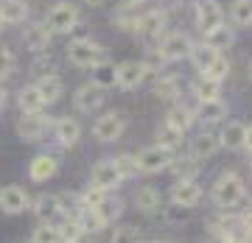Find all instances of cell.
<instances>
[{"label": "cell", "mask_w": 252, "mask_h": 243, "mask_svg": "<svg viewBox=\"0 0 252 243\" xmlns=\"http://www.w3.org/2000/svg\"><path fill=\"white\" fill-rule=\"evenodd\" d=\"M171 162H174V148H165V145H149V148H143L135 157L137 171H143V173H160Z\"/></svg>", "instance_id": "obj_3"}, {"label": "cell", "mask_w": 252, "mask_h": 243, "mask_svg": "<svg viewBox=\"0 0 252 243\" xmlns=\"http://www.w3.org/2000/svg\"><path fill=\"white\" fill-rule=\"evenodd\" d=\"M28 204H31V198H28V193L20 188V185H9V188L0 190V210H3V213L17 216V213H23Z\"/></svg>", "instance_id": "obj_12"}, {"label": "cell", "mask_w": 252, "mask_h": 243, "mask_svg": "<svg viewBox=\"0 0 252 243\" xmlns=\"http://www.w3.org/2000/svg\"><path fill=\"white\" fill-rule=\"evenodd\" d=\"M17 104H20V109H23V112H39V109L45 107V104H42V98H39V92H36V87H26V90H20Z\"/></svg>", "instance_id": "obj_31"}, {"label": "cell", "mask_w": 252, "mask_h": 243, "mask_svg": "<svg viewBox=\"0 0 252 243\" xmlns=\"http://www.w3.org/2000/svg\"><path fill=\"white\" fill-rule=\"evenodd\" d=\"M219 84H221V81H213V79H202L196 84V98L199 101H210V98H219Z\"/></svg>", "instance_id": "obj_34"}, {"label": "cell", "mask_w": 252, "mask_h": 243, "mask_svg": "<svg viewBox=\"0 0 252 243\" xmlns=\"http://www.w3.org/2000/svg\"><path fill=\"white\" fill-rule=\"evenodd\" d=\"M227 73H230V62H227L224 56L219 54V56H216V62H213V64H210V67L205 70V76H207V79H213V81H221Z\"/></svg>", "instance_id": "obj_36"}, {"label": "cell", "mask_w": 252, "mask_h": 243, "mask_svg": "<svg viewBox=\"0 0 252 243\" xmlns=\"http://www.w3.org/2000/svg\"><path fill=\"white\" fill-rule=\"evenodd\" d=\"M34 243H62V241H59V229H56V226H51V224L36 226Z\"/></svg>", "instance_id": "obj_38"}, {"label": "cell", "mask_w": 252, "mask_h": 243, "mask_svg": "<svg viewBox=\"0 0 252 243\" xmlns=\"http://www.w3.org/2000/svg\"><path fill=\"white\" fill-rule=\"evenodd\" d=\"M115 168H118V173L124 176V179H129V176H135L137 173V165H135V157H129V154H121V157H115Z\"/></svg>", "instance_id": "obj_37"}, {"label": "cell", "mask_w": 252, "mask_h": 243, "mask_svg": "<svg viewBox=\"0 0 252 243\" xmlns=\"http://www.w3.org/2000/svg\"><path fill=\"white\" fill-rule=\"evenodd\" d=\"M199 162L202 160H196V157H174V162L168 165V168H174V173H177V179H193L199 173Z\"/></svg>", "instance_id": "obj_27"}, {"label": "cell", "mask_w": 252, "mask_h": 243, "mask_svg": "<svg viewBox=\"0 0 252 243\" xmlns=\"http://www.w3.org/2000/svg\"><path fill=\"white\" fill-rule=\"evenodd\" d=\"M244 148H250V154H252V126L247 129V137H244Z\"/></svg>", "instance_id": "obj_45"}, {"label": "cell", "mask_w": 252, "mask_h": 243, "mask_svg": "<svg viewBox=\"0 0 252 243\" xmlns=\"http://www.w3.org/2000/svg\"><path fill=\"white\" fill-rule=\"evenodd\" d=\"M124 117L115 115V112H107V115H101L98 120H95V126H93V135L98 137L101 143H112V140H118V137L124 135Z\"/></svg>", "instance_id": "obj_9"}, {"label": "cell", "mask_w": 252, "mask_h": 243, "mask_svg": "<svg viewBox=\"0 0 252 243\" xmlns=\"http://www.w3.org/2000/svg\"><path fill=\"white\" fill-rule=\"evenodd\" d=\"M221 145L230 148V151H238L244 148V137H247V126H244L241 120H233V123H227V129L221 132Z\"/></svg>", "instance_id": "obj_23"}, {"label": "cell", "mask_w": 252, "mask_h": 243, "mask_svg": "<svg viewBox=\"0 0 252 243\" xmlns=\"http://www.w3.org/2000/svg\"><path fill=\"white\" fill-rule=\"evenodd\" d=\"M28 17V6L26 0H0V20L9 23H23Z\"/></svg>", "instance_id": "obj_22"}, {"label": "cell", "mask_w": 252, "mask_h": 243, "mask_svg": "<svg viewBox=\"0 0 252 243\" xmlns=\"http://www.w3.org/2000/svg\"><path fill=\"white\" fill-rule=\"evenodd\" d=\"M124 182V176L118 173V168H115V162L112 160H104V162H98L95 168H93V185L95 188H101V190H115L118 185Z\"/></svg>", "instance_id": "obj_14"}, {"label": "cell", "mask_w": 252, "mask_h": 243, "mask_svg": "<svg viewBox=\"0 0 252 243\" xmlns=\"http://www.w3.org/2000/svg\"><path fill=\"white\" fill-rule=\"evenodd\" d=\"M182 140L180 132H174L171 126H162L160 132H157V145H165V148H177Z\"/></svg>", "instance_id": "obj_39"}, {"label": "cell", "mask_w": 252, "mask_h": 243, "mask_svg": "<svg viewBox=\"0 0 252 243\" xmlns=\"http://www.w3.org/2000/svg\"><path fill=\"white\" fill-rule=\"evenodd\" d=\"M95 210H98V216L104 218V224H109V221H115L121 213H124V201L121 198H109V196H104L95 204Z\"/></svg>", "instance_id": "obj_29"}, {"label": "cell", "mask_w": 252, "mask_h": 243, "mask_svg": "<svg viewBox=\"0 0 252 243\" xmlns=\"http://www.w3.org/2000/svg\"><path fill=\"white\" fill-rule=\"evenodd\" d=\"M235 26H252V0H235L233 9H230Z\"/></svg>", "instance_id": "obj_33"}, {"label": "cell", "mask_w": 252, "mask_h": 243, "mask_svg": "<svg viewBox=\"0 0 252 243\" xmlns=\"http://www.w3.org/2000/svg\"><path fill=\"white\" fill-rule=\"evenodd\" d=\"M140 3H143V0H124L126 9H132V6H140Z\"/></svg>", "instance_id": "obj_47"}, {"label": "cell", "mask_w": 252, "mask_h": 243, "mask_svg": "<svg viewBox=\"0 0 252 243\" xmlns=\"http://www.w3.org/2000/svg\"><path fill=\"white\" fill-rule=\"evenodd\" d=\"M3 26H6V23H3V20H0V34H3Z\"/></svg>", "instance_id": "obj_50"}, {"label": "cell", "mask_w": 252, "mask_h": 243, "mask_svg": "<svg viewBox=\"0 0 252 243\" xmlns=\"http://www.w3.org/2000/svg\"><path fill=\"white\" fill-rule=\"evenodd\" d=\"M45 129H48V120L39 112H23L17 120V135L23 140H39L45 135Z\"/></svg>", "instance_id": "obj_13"}, {"label": "cell", "mask_w": 252, "mask_h": 243, "mask_svg": "<svg viewBox=\"0 0 252 243\" xmlns=\"http://www.w3.org/2000/svg\"><path fill=\"white\" fill-rule=\"evenodd\" d=\"M104 196H107V190H101V188H95V185H93V188L87 190V193H84L79 201H81V204H87V207H95V204H98Z\"/></svg>", "instance_id": "obj_42"}, {"label": "cell", "mask_w": 252, "mask_h": 243, "mask_svg": "<svg viewBox=\"0 0 252 243\" xmlns=\"http://www.w3.org/2000/svg\"><path fill=\"white\" fill-rule=\"evenodd\" d=\"M244 179L238 176V173H221L216 179V185H213V190H210V196H213V201H216L219 207H235L238 201L244 198Z\"/></svg>", "instance_id": "obj_2"}, {"label": "cell", "mask_w": 252, "mask_h": 243, "mask_svg": "<svg viewBox=\"0 0 252 243\" xmlns=\"http://www.w3.org/2000/svg\"><path fill=\"white\" fill-rule=\"evenodd\" d=\"M59 213H62V207H59V196H48L45 193V196H39L34 201V216L39 218L42 224H51Z\"/></svg>", "instance_id": "obj_19"}, {"label": "cell", "mask_w": 252, "mask_h": 243, "mask_svg": "<svg viewBox=\"0 0 252 243\" xmlns=\"http://www.w3.org/2000/svg\"><path fill=\"white\" fill-rule=\"evenodd\" d=\"M76 221H79L81 232H101L104 229V218L98 216V210L95 207H87V204H79V216H76Z\"/></svg>", "instance_id": "obj_24"}, {"label": "cell", "mask_w": 252, "mask_h": 243, "mask_svg": "<svg viewBox=\"0 0 252 243\" xmlns=\"http://www.w3.org/2000/svg\"><path fill=\"white\" fill-rule=\"evenodd\" d=\"M190 39L188 34H182V31H174V34H168L165 39L160 42V48H157V54H160L162 62H177V59H182V56L190 54Z\"/></svg>", "instance_id": "obj_7"}, {"label": "cell", "mask_w": 252, "mask_h": 243, "mask_svg": "<svg viewBox=\"0 0 252 243\" xmlns=\"http://www.w3.org/2000/svg\"><path fill=\"white\" fill-rule=\"evenodd\" d=\"M54 135H56V140H59V145H64V148L76 145L79 143V137H81L79 120H76V117H62V120H56Z\"/></svg>", "instance_id": "obj_17"}, {"label": "cell", "mask_w": 252, "mask_h": 243, "mask_svg": "<svg viewBox=\"0 0 252 243\" xmlns=\"http://www.w3.org/2000/svg\"><path fill=\"white\" fill-rule=\"evenodd\" d=\"M205 42L210 48H216V51H221V48H230L233 45V31L221 23L219 28H213V31H207L205 34Z\"/></svg>", "instance_id": "obj_28"}, {"label": "cell", "mask_w": 252, "mask_h": 243, "mask_svg": "<svg viewBox=\"0 0 252 243\" xmlns=\"http://www.w3.org/2000/svg\"><path fill=\"white\" fill-rule=\"evenodd\" d=\"M87 3H90V6H104L107 0H87Z\"/></svg>", "instance_id": "obj_49"}, {"label": "cell", "mask_w": 252, "mask_h": 243, "mask_svg": "<svg viewBox=\"0 0 252 243\" xmlns=\"http://www.w3.org/2000/svg\"><path fill=\"white\" fill-rule=\"evenodd\" d=\"M51 28L45 26V23H31V26H26V34H23V42H26L28 51H45L48 45H51Z\"/></svg>", "instance_id": "obj_15"}, {"label": "cell", "mask_w": 252, "mask_h": 243, "mask_svg": "<svg viewBox=\"0 0 252 243\" xmlns=\"http://www.w3.org/2000/svg\"><path fill=\"white\" fill-rule=\"evenodd\" d=\"M190 123H193V112H190L188 107H177L168 112V117H165V126H171L174 132H180V135H185L190 129Z\"/></svg>", "instance_id": "obj_25"}, {"label": "cell", "mask_w": 252, "mask_h": 243, "mask_svg": "<svg viewBox=\"0 0 252 243\" xmlns=\"http://www.w3.org/2000/svg\"><path fill=\"white\" fill-rule=\"evenodd\" d=\"M162 28H165V14H162V11H146L143 17H135L132 31H135L143 42H157L160 34H162Z\"/></svg>", "instance_id": "obj_6"}, {"label": "cell", "mask_w": 252, "mask_h": 243, "mask_svg": "<svg viewBox=\"0 0 252 243\" xmlns=\"http://www.w3.org/2000/svg\"><path fill=\"white\" fill-rule=\"evenodd\" d=\"M64 243H90V241H87V238H84V232H81L79 238H73V241H64Z\"/></svg>", "instance_id": "obj_46"}, {"label": "cell", "mask_w": 252, "mask_h": 243, "mask_svg": "<svg viewBox=\"0 0 252 243\" xmlns=\"http://www.w3.org/2000/svg\"><path fill=\"white\" fill-rule=\"evenodd\" d=\"M241 226H244V232H252V207H250V210H244V216H241Z\"/></svg>", "instance_id": "obj_43"}, {"label": "cell", "mask_w": 252, "mask_h": 243, "mask_svg": "<svg viewBox=\"0 0 252 243\" xmlns=\"http://www.w3.org/2000/svg\"><path fill=\"white\" fill-rule=\"evenodd\" d=\"M196 23L207 34V31H213V28H219L224 23V11H221V6H219L216 0H199L196 3Z\"/></svg>", "instance_id": "obj_11"}, {"label": "cell", "mask_w": 252, "mask_h": 243, "mask_svg": "<svg viewBox=\"0 0 252 243\" xmlns=\"http://www.w3.org/2000/svg\"><path fill=\"white\" fill-rule=\"evenodd\" d=\"M67 59H70L76 67H84V70H93V67H101L107 62V51L93 42V39H76L67 45Z\"/></svg>", "instance_id": "obj_1"}, {"label": "cell", "mask_w": 252, "mask_h": 243, "mask_svg": "<svg viewBox=\"0 0 252 243\" xmlns=\"http://www.w3.org/2000/svg\"><path fill=\"white\" fill-rule=\"evenodd\" d=\"M112 243H140V229L137 226H118L112 235Z\"/></svg>", "instance_id": "obj_35"}, {"label": "cell", "mask_w": 252, "mask_h": 243, "mask_svg": "<svg viewBox=\"0 0 252 243\" xmlns=\"http://www.w3.org/2000/svg\"><path fill=\"white\" fill-rule=\"evenodd\" d=\"M11 70H14V54L6 51V48H0V79L11 76Z\"/></svg>", "instance_id": "obj_41"}, {"label": "cell", "mask_w": 252, "mask_h": 243, "mask_svg": "<svg viewBox=\"0 0 252 243\" xmlns=\"http://www.w3.org/2000/svg\"><path fill=\"white\" fill-rule=\"evenodd\" d=\"M79 23V9L73 3H56L48 9V17H45V26L54 31V34H70L73 28Z\"/></svg>", "instance_id": "obj_4"}, {"label": "cell", "mask_w": 252, "mask_h": 243, "mask_svg": "<svg viewBox=\"0 0 252 243\" xmlns=\"http://www.w3.org/2000/svg\"><path fill=\"white\" fill-rule=\"evenodd\" d=\"M190 62H193V67H196V70H202L205 73L207 67H210V64L216 62V56H219V51L216 48H210L205 42V45H196V48H190Z\"/></svg>", "instance_id": "obj_26"}, {"label": "cell", "mask_w": 252, "mask_h": 243, "mask_svg": "<svg viewBox=\"0 0 252 243\" xmlns=\"http://www.w3.org/2000/svg\"><path fill=\"white\" fill-rule=\"evenodd\" d=\"M56 160L51 157V154H39V157H34V162H31V168H28V173H31V179L34 182H45L51 179L56 173Z\"/></svg>", "instance_id": "obj_20"}, {"label": "cell", "mask_w": 252, "mask_h": 243, "mask_svg": "<svg viewBox=\"0 0 252 243\" xmlns=\"http://www.w3.org/2000/svg\"><path fill=\"white\" fill-rule=\"evenodd\" d=\"M154 95L162 101H171L180 95V79L177 76H165V79H160L157 84H154Z\"/></svg>", "instance_id": "obj_30"}, {"label": "cell", "mask_w": 252, "mask_h": 243, "mask_svg": "<svg viewBox=\"0 0 252 243\" xmlns=\"http://www.w3.org/2000/svg\"><path fill=\"white\" fill-rule=\"evenodd\" d=\"M36 92H39V98H42V104H56V101L62 98V90H64V84L59 76H54V73H45L42 79L34 84Z\"/></svg>", "instance_id": "obj_16"}, {"label": "cell", "mask_w": 252, "mask_h": 243, "mask_svg": "<svg viewBox=\"0 0 252 243\" xmlns=\"http://www.w3.org/2000/svg\"><path fill=\"white\" fill-rule=\"evenodd\" d=\"M221 243H250L247 238H241V235H230V238H224Z\"/></svg>", "instance_id": "obj_44"}, {"label": "cell", "mask_w": 252, "mask_h": 243, "mask_svg": "<svg viewBox=\"0 0 252 243\" xmlns=\"http://www.w3.org/2000/svg\"><path fill=\"white\" fill-rule=\"evenodd\" d=\"M224 115H227V104L221 98L199 101V120L202 123H219Z\"/></svg>", "instance_id": "obj_21"}, {"label": "cell", "mask_w": 252, "mask_h": 243, "mask_svg": "<svg viewBox=\"0 0 252 243\" xmlns=\"http://www.w3.org/2000/svg\"><path fill=\"white\" fill-rule=\"evenodd\" d=\"M219 148H221V137L205 132V135H199L196 140H193V145H190V157H196V160H207V157H213Z\"/></svg>", "instance_id": "obj_18"}, {"label": "cell", "mask_w": 252, "mask_h": 243, "mask_svg": "<svg viewBox=\"0 0 252 243\" xmlns=\"http://www.w3.org/2000/svg\"><path fill=\"white\" fill-rule=\"evenodd\" d=\"M56 229H59V241H73V238H79L81 235V226H79V221H76V218H70L67 216V221H64L62 226H56Z\"/></svg>", "instance_id": "obj_40"}, {"label": "cell", "mask_w": 252, "mask_h": 243, "mask_svg": "<svg viewBox=\"0 0 252 243\" xmlns=\"http://www.w3.org/2000/svg\"><path fill=\"white\" fill-rule=\"evenodd\" d=\"M171 201L177 207H196L202 201V188L193 179H177V185L171 188Z\"/></svg>", "instance_id": "obj_10"}, {"label": "cell", "mask_w": 252, "mask_h": 243, "mask_svg": "<svg viewBox=\"0 0 252 243\" xmlns=\"http://www.w3.org/2000/svg\"><path fill=\"white\" fill-rule=\"evenodd\" d=\"M3 104H6V90L0 87V107H3Z\"/></svg>", "instance_id": "obj_48"}, {"label": "cell", "mask_w": 252, "mask_h": 243, "mask_svg": "<svg viewBox=\"0 0 252 243\" xmlns=\"http://www.w3.org/2000/svg\"><path fill=\"white\" fill-rule=\"evenodd\" d=\"M250 79H252V62H250Z\"/></svg>", "instance_id": "obj_51"}, {"label": "cell", "mask_w": 252, "mask_h": 243, "mask_svg": "<svg viewBox=\"0 0 252 243\" xmlns=\"http://www.w3.org/2000/svg\"><path fill=\"white\" fill-rule=\"evenodd\" d=\"M152 243H157V241H152ZM168 243H171V241H168Z\"/></svg>", "instance_id": "obj_52"}, {"label": "cell", "mask_w": 252, "mask_h": 243, "mask_svg": "<svg viewBox=\"0 0 252 243\" xmlns=\"http://www.w3.org/2000/svg\"><path fill=\"white\" fill-rule=\"evenodd\" d=\"M79 112H95V109L104 104V87L98 81H90V84H81L76 90V98H73Z\"/></svg>", "instance_id": "obj_8"}, {"label": "cell", "mask_w": 252, "mask_h": 243, "mask_svg": "<svg viewBox=\"0 0 252 243\" xmlns=\"http://www.w3.org/2000/svg\"><path fill=\"white\" fill-rule=\"evenodd\" d=\"M137 210H143V213H157L160 210V190L154 188H143L137 193Z\"/></svg>", "instance_id": "obj_32"}, {"label": "cell", "mask_w": 252, "mask_h": 243, "mask_svg": "<svg viewBox=\"0 0 252 243\" xmlns=\"http://www.w3.org/2000/svg\"><path fill=\"white\" fill-rule=\"evenodd\" d=\"M146 62H121L115 67V73H112V81H115L121 90H137L140 84H143L146 79Z\"/></svg>", "instance_id": "obj_5"}]
</instances>
